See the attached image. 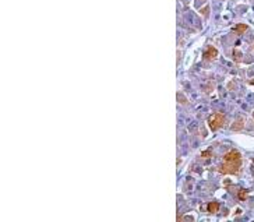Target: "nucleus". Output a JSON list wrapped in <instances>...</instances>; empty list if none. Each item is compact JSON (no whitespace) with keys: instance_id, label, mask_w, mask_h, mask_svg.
<instances>
[{"instance_id":"6","label":"nucleus","mask_w":254,"mask_h":222,"mask_svg":"<svg viewBox=\"0 0 254 222\" xmlns=\"http://www.w3.org/2000/svg\"><path fill=\"white\" fill-rule=\"evenodd\" d=\"M234 31H236L237 34H243L244 31H247V25H246V24H239V25L234 27Z\"/></svg>"},{"instance_id":"1","label":"nucleus","mask_w":254,"mask_h":222,"mask_svg":"<svg viewBox=\"0 0 254 222\" xmlns=\"http://www.w3.org/2000/svg\"><path fill=\"white\" fill-rule=\"evenodd\" d=\"M242 166V155L239 151L232 149L223 155V162L219 165V172L223 175H233L237 173Z\"/></svg>"},{"instance_id":"8","label":"nucleus","mask_w":254,"mask_h":222,"mask_svg":"<svg viewBox=\"0 0 254 222\" xmlns=\"http://www.w3.org/2000/svg\"><path fill=\"white\" fill-rule=\"evenodd\" d=\"M253 118H254V115H253Z\"/></svg>"},{"instance_id":"2","label":"nucleus","mask_w":254,"mask_h":222,"mask_svg":"<svg viewBox=\"0 0 254 222\" xmlns=\"http://www.w3.org/2000/svg\"><path fill=\"white\" fill-rule=\"evenodd\" d=\"M223 123H225V115L223 113L216 112V113H212L208 118V124L211 127V130H214V131L219 130L223 126Z\"/></svg>"},{"instance_id":"3","label":"nucleus","mask_w":254,"mask_h":222,"mask_svg":"<svg viewBox=\"0 0 254 222\" xmlns=\"http://www.w3.org/2000/svg\"><path fill=\"white\" fill-rule=\"evenodd\" d=\"M216 56H218V51L214 46H209L205 51V53H204V59H207V60H214Z\"/></svg>"},{"instance_id":"5","label":"nucleus","mask_w":254,"mask_h":222,"mask_svg":"<svg viewBox=\"0 0 254 222\" xmlns=\"http://www.w3.org/2000/svg\"><path fill=\"white\" fill-rule=\"evenodd\" d=\"M208 212H211V214H214V212H216L218 210H219V202H216V201H212V202H209L208 204Z\"/></svg>"},{"instance_id":"4","label":"nucleus","mask_w":254,"mask_h":222,"mask_svg":"<svg viewBox=\"0 0 254 222\" xmlns=\"http://www.w3.org/2000/svg\"><path fill=\"white\" fill-rule=\"evenodd\" d=\"M243 127H244V120H243V119H237V120L232 124V130H234V131H240Z\"/></svg>"},{"instance_id":"7","label":"nucleus","mask_w":254,"mask_h":222,"mask_svg":"<svg viewBox=\"0 0 254 222\" xmlns=\"http://www.w3.org/2000/svg\"><path fill=\"white\" fill-rule=\"evenodd\" d=\"M237 196H239V198L242 200V201H244V200L247 198V191H246V190H242V191H239V194H237Z\"/></svg>"}]
</instances>
